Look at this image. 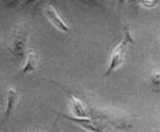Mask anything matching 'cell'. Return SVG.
<instances>
[{
  "mask_svg": "<svg viewBox=\"0 0 160 132\" xmlns=\"http://www.w3.org/2000/svg\"><path fill=\"white\" fill-rule=\"evenodd\" d=\"M152 82H153L154 85H159V72L153 73V76H152Z\"/></svg>",
  "mask_w": 160,
  "mask_h": 132,
  "instance_id": "ba28073f",
  "label": "cell"
},
{
  "mask_svg": "<svg viewBox=\"0 0 160 132\" xmlns=\"http://www.w3.org/2000/svg\"><path fill=\"white\" fill-rule=\"evenodd\" d=\"M19 99V93L14 88H9L6 92V108H5V117H9L12 111L14 106L16 105Z\"/></svg>",
  "mask_w": 160,
  "mask_h": 132,
  "instance_id": "8992f818",
  "label": "cell"
},
{
  "mask_svg": "<svg viewBox=\"0 0 160 132\" xmlns=\"http://www.w3.org/2000/svg\"><path fill=\"white\" fill-rule=\"evenodd\" d=\"M133 43V38L131 37V34L129 31L126 32L124 37L120 41V43H117L111 55H110V63H108V68H107V72L105 73V77H108L111 73H113L120 66L123 64L124 62V58H126V53L128 51V46Z\"/></svg>",
  "mask_w": 160,
  "mask_h": 132,
  "instance_id": "6da1fadb",
  "label": "cell"
},
{
  "mask_svg": "<svg viewBox=\"0 0 160 132\" xmlns=\"http://www.w3.org/2000/svg\"><path fill=\"white\" fill-rule=\"evenodd\" d=\"M43 15L47 18V20L58 30L63 34H69L70 32V27L67 25V22L63 20V18L59 15V13L57 11V9L48 4L43 8Z\"/></svg>",
  "mask_w": 160,
  "mask_h": 132,
  "instance_id": "3957f363",
  "label": "cell"
},
{
  "mask_svg": "<svg viewBox=\"0 0 160 132\" xmlns=\"http://www.w3.org/2000/svg\"><path fill=\"white\" fill-rule=\"evenodd\" d=\"M118 1H120V3H124V0H118Z\"/></svg>",
  "mask_w": 160,
  "mask_h": 132,
  "instance_id": "30bf717a",
  "label": "cell"
},
{
  "mask_svg": "<svg viewBox=\"0 0 160 132\" xmlns=\"http://www.w3.org/2000/svg\"><path fill=\"white\" fill-rule=\"evenodd\" d=\"M33 1H37V0H26L27 4H31V3H33Z\"/></svg>",
  "mask_w": 160,
  "mask_h": 132,
  "instance_id": "9c48e42d",
  "label": "cell"
},
{
  "mask_svg": "<svg viewBox=\"0 0 160 132\" xmlns=\"http://www.w3.org/2000/svg\"><path fill=\"white\" fill-rule=\"evenodd\" d=\"M37 68H38L37 53L31 50V51L27 53V57H26V61H25V64H23V67H22L21 73H22V74H28V73L36 71Z\"/></svg>",
  "mask_w": 160,
  "mask_h": 132,
  "instance_id": "277c9868",
  "label": "cell"
},
{
  "mask_svg": "<svg viewBox=\"0 0 160 132\" xmlns=\"http://www.w3.org/2000/svg\"><path fill=\"white\" fill-rule=\"evenodd\" d=\"M70 106H72V111L75 117H89V113L86 108L84 106L81 100L74 95H70Z\"/></svg>",
  "mask_w": 160,
  "mask_h": 132,
  "instance_id": "5b68a950",
  "label": "cell"
},
{
  "mask_svg": "<svg viewBox=\"0 0 160 132\" xmlns=\"http://www.w3.org/2000/svg\"><path fill=\"white\" fill-rule=\"evenodd\" d=\"M132 1H134V0H132ZM136 1H140V0H136Z\"/></svg>",
  "mask_w": 160,
  "mask_h": 132,
  "instance_id": "8fae6325",
  "label": "cell"
},
{
  "mask_svg": "<svg viewBox=\"0 0 160 132\" xmlns=\"http://www.w3.org/2000/svg\"><path fill=\"white\" fill-rule=\"evenodd\" d=\"M27 29L25 25L18 24L14 26L10 35V50L18 57L22 58L26 52V42H27Z\"/></svg>",
  "mask_w": 160,
  "mask_h": 132,
  "instance_id": "7a4b0ae2",
  "label": "cell"
},
{
  "mask_svg": "<svg viewBox=\"0 0 160 132\" xmlns=\"http://www.w3.org/2000/svg\"><path fill=\"white\" fill-rule=\"evenodd\" d=\"M139 3L142 4V5H144V6H149V8L157 5V1H154V0H140Z\"/></svg>",
  "mask_w": 160,
  "mask_h": 132,
  "instance_id": "52a82bcc",
  "label": "cell"
}]
</instances>
